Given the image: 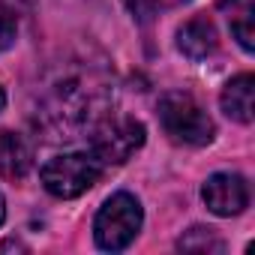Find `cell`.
Segmentation results:
<instances>
[{
    "label": "cell",
    "mask_w": 255,
    "mask_h": 255,
    "mask_svg": "<svg viewBox=\"0 0 255 255\" xmlns=\"http://www.w3.org/2000/svg\"><path fill=\"white\" fill-rule=\"evenodd\" d=\"M102 102V84L84 75L69 72L66 78L48 84L42 93V105L36 111V123L45 132H54L51 138H72L69 132L81 129V126L96 114Z\"/></svg>",
    "instance_id": "obj_1"
},
{
    "label": "cell",
    "mask_w": 255,
    "mask_h": 255,
    "mask_svg": "<svg viewBox=\"0 0 255 255\" xmlns=\"http://www.w3.org/2000/svg\"><path fill=\"white\" fill-rule=\"evenodd\" d=\"M159 123H162L165 135H171V141H177V144L201 147V144H210L213 135H216V126L207 117V111L183 90L162 93V99H159Z\"/></svg>",
    "instance_id": "obj_2"
},
{
    "label": "cell",
    "mask_w": 255,
    "mask_h": 255,
    "mask_svg": "<svg viewBox=\"0 0 255 255\" xmlns=\"http://www.w3.org/2000/svg\"><path fill=\"white\" fill-rule=\"evenodd\" d=\"M141 222H144V213L138 198L129 192H114L93 219L96 246L105 252H123L141 231Z\"/></svg>",
    "instance_id": "obj_3"
},
{
    "label": "cell",
    "mask_w": 255,
    "mask_h": 255,
    "mask_svg": "<svg viewBox=\"0 0 255 255\" xmlns=\"http://www.w3.org/2000/svg\"><path fill=\"white\" fill-rule=\"evenodd\" d=\"M102 174V162L93 153H60L48 159L39 171L42 186L54 198H78L84 195Z\"/></svg>",
    "instance_id": "obj_4"
},
{
    "label": "cell",
    "mask_w": 255,
    "mask_h": 255,
    "mask_svg": "<svg viewBox=\"0 0 255 255\" xmlns=\"http://www.w3.org/2000/svg\"><path fill=\"white\" fill-rule=\"evenodd\" d=\"M144 144V123L135 117H105L93 126L90 153L102 165H120Z\"/></svg>",
    "instance_id": "obj_5"
},
{
    "label": "cell",
    "mask_w": 255,
    "mask_h": 255,
    "mask_svg": "<svg viewBox=\"0 0 255 255\" xmlns=\"http://www.w3.org/2000/svg\"><path fill=\"white\" fill-rule=\"evenodd\" d=\"M201 198H204L210 213H216V216H237L249 204V186H246V180L240 174L219 171V174L204 180Z\"/></svg>",
    "instance_id": "obj_6"
},
{
    "label": "cell",
    "mask_w": 255,
    "mask_h": 255,
    "mask_svg": "<svg viewBox=\"0 0 255 255\" xmlns=\"http://www.w3.org/2000/svg\"><path fill=\"white\" fill-rule=\"evenodd\" d=\"M216 45H219L216 27H213L204 15L189 18V21L177 30V48H180V54L189 57V60H195V63L207 60V57L216 51Z\"/></svg>",
    "instance_id": "obj_7"
},
{
    "label": "cell",
    "mask_w": 255,
    "mask_h": 255,
    "mask_svg": "<svg viewBox=\"0 0 255 255\" xmlns=\"http://www.w3.org/2000/svg\"><path fill=\"white\" fill-rule=\"evenodd\" d=\"M33 165V147L18 132H0V177L21 180Z\"/></svg>",
    "instance_id": "obj_8"
},
{
    "label": "cell",
    "mask_w": 255,
    "mask_h": 255,
    "mask_svg": "<svg viewBox=\"0 0 255 255\" xmlns=\"http://www.w3.org/2000/svg\"><path fill=\"white\" fill-rule=\"evenodd\" d=\"M252 96H255V78L249 72H243V75H237V78H231L225 84L219 102H222V111L231 120L252 123Z\"/></svg>",
    "instance_id": "obj_9"
},
{
    "label": "cell",
    "mask_w": 255,
    "mask_h": 255,
    "mask_svg": "<svg viewBox=\"0 0 255 255\" xmlns=\"http://www.w3.org/2000/svg\"><path fill=\"white\" fill-rule=\"evenodd\" d=\"M225 3H231V33H234V39L240 42V48L243 51H252L255 48V30H252V12H255V6H252V0H225Z\"/></svg>",
    "instance_id": "obj_10"
},
{
    "label": "cell",
    "mask_w": 255,
    "mask_h": 255,
    "mask_svg": "<svg viewBox=\"0 0 255 255\" xmlns=\"http://www.w3.org/2000/svg\"><path fill=\"white\" fill-rule=\"evenodd\" d=\"M177 249H183V252H222L225 243H222V237H219L213 228L192 225V228L177 240Z\"/></svg>",
    "instance_id": "obj_11"
},
{
    "label": "cell",
    "mask_w": 255,
    "mask_h": 255,
    "mask_svg": "<svg viewBox=\"0 0 255 255\" xmlns=\"http://www.w3.org/2000/svg\"><path fill=\"white\" fill-rule=\"evenodd\" d=\"M123 6L129 9V15H132L138 24H150L153 15H156V9H159L153 0H123Z\"/></svg>",
    "instance_id": "obj_12"
},
{
    "label": "cell",
    "mask_w": 255,
    "mask_h": 255,
    "mask_svg": "<svg viewBox=\"0 0 255 255\" xmlns=\"http://www.w3.org/2000/svg\"><path fill=\"white\" fill-rule=\"evenodd\" d=\"M15 33H18L15 18H12L6 9H0V51H6V48L15 42Z\"/></svg>",
    "instance_id": "obj_13"
},
{
    "label": "cell",
    "mask_w": 255,
    "mask_h": 255,
    "mask_svg": "<svg viewBox=\"0 0 255 255\" xmlns=\"http://www.w3.org/2000/svg\"><path fill=\"white\" fill-rule=\"evenodd\" d=\"M156 6H180V3H186V0H153Z\"/></svg>",
    "instance_id": "obj_14"
},
{
    "label": "cell",
    "mask_w": 255,
    "mask_h": 255,
    "mask_svg": "<svg viewBox=\"0 0 255 255\" xmlns=\"http://www.w3.org/2000/svg\"><path fill=\"white\" fill-rule=\"evenodd\" d=\"M3 219H6V201H3V195H0V225H3Z\"/></svg>",
    "instance_id": "obj_15"
},
{
    "label": "cell",
    "mask_w": 255,
    "mask_h": 255,
    "mask_svg": "<svg viewBox=\"0 0 255 255\" xmlns=\"http://www.w3.org/2000/svg\"><path fill=\"white\" fill-rule=\"evenodd\" d=\"M3 105H6V93H3V87H0V111H3Z\"/></svg>",
    "instance_id": "obj_16"
}]
</instances>
